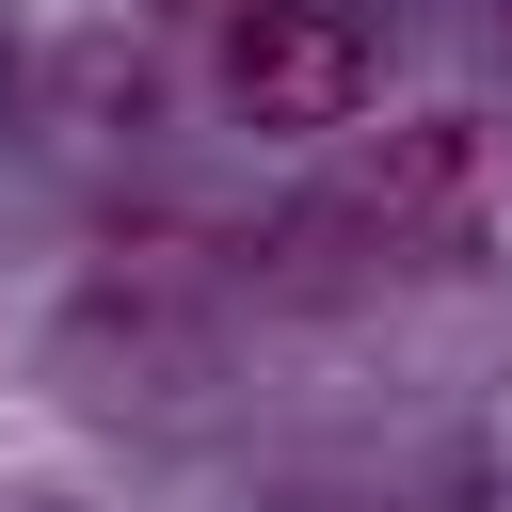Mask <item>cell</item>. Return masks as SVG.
Listing matches in <instances>:
<instances>
[{"instance_id":"cell-1","label":"cell","mask_w":512,"mask_h":512,"mask_svg":"<svg viewBox=\"0 0 512 512\" xmlns=\"http://www.w3.org/2000/svg\"><path fill=\"white\" fill-rule=\"evenodd\" d=\"M224 96H240V128H288V144L352 128L384 96V16L368 0H256V16H224Z\"/></svg>"},{"instance_id":"cell-3","label":"cell","mask_w":512,"mask_h":512,"mask_svg":"<svg viewBox=\"0 0 512 512\" xmlns=\"http://www.w3.org/2000/svg\"><path fill=\"white\" fill-rule=\"evenodd\" d=\"M160 16H256V0H160Z\"/></svg>"},{"instance_id":"cell-2","label":"cell","mask_w":512,"mask_h":512,"mask_svg":"<svg viewBox=\"0 0 512 512\" xmlns=\"http://www.w3.org/2000/svg\"><path fill=\"white\" fill-rule=\"evenodd\" d=\"M480 112H416V128H384V160H352V192H336V224L352 240H384V256H416V240H464L480 224Z\"/></svg>"}]
</instances>
